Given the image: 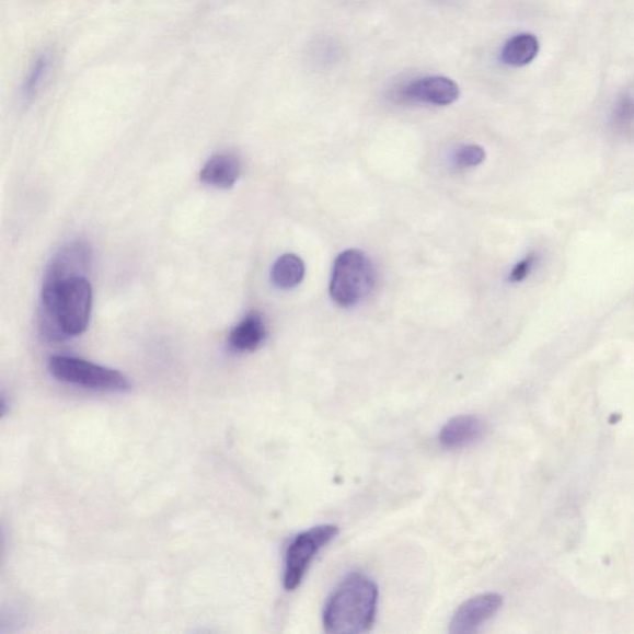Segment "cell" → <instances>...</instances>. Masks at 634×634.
I'll use <instances>...</instances> for the list:
<instances>
[{
	"label": "cell",
	"mask_w": 634,
	"mask_h": 634,
	"mask_svg": "<svg viewBox=\"0 0 634 634\" xmlns=\"http://www.w3.org/2000/svg\"><path fill=\"white\" fill-rule=\"evenodd\" d=\"M92 310V287L84 276L45 278L42 290L41 333L51 343L80 336Z\"/></svg>",
	"instance_id": "cell-1"
},
{
	"label": "cell",
	"mask_w": 634,
	"mask_h": 634,
	"mask_svg": "<svg viewBox=\"0 0 634 634\" xmlns=\"http://www.w3.org/2000/svg\"><path fill=\"white\" fill-rule=\"evenodd\" d=\"M377 606V585L361 574L348 576L325 606V631L335 634L367 632L373 626Z\"/></svg>",
	"instance_id": "cell-2"
},
{
	"label": "cell",
	"mask_w": 634,
	"mask_h": 634,
	"mask_svg": "<svg viewBox=\"0 0 634 634\" xmlns=\"http://www.w3.org/2000/svg\"><path fill=\"white\" fill-rule=\"evenodd\" d=\"M373 283L374 270L367 255L357 250L345 251L335 261L330 295L337 306L354 307L369 295Z\"/></svg>",
	"instance_id": "cell-3"
},
{
	"label": "cell",
	"mask_w": 634,
	"mask_h": 634,
	"mask_svg": "<svg viewBox=\"0 0 634 634\" xmlns=\"http://www.w3.org/2000/svg\"><path fill=\"white\" fill-rule=\"evenodd\" d=\"M50 371L58 380L89 388V390L122 393L130 390L128 378L107 367L83 361L69 356H54L50 359Z\"/></svg>",
	"instance_id": "cell-4"
},
{
	"label": "cell",
	"mask_w": 634,
	"mask_h": 634,
	"mask_svg": "<svg viewBox=\"0 0 634 634\" xmlns=\"http://www.w3.org/2000/svg\"><path fill=\"white\" fill-rule=\"evenodd\" d=\"M337 534L338 528L331 525L311 528L299 534L288 547L284 588L289 591L298 589L318 553Z\"/></svg>",
	"instance_id": "cell-5"
},
{
	"label": "cell",
	"mask_w": 634,
	"mask_h": 634,
	"mask_svg": "<svg viewBox=\"0 0 634 634\" xmlns=\"http://www.w3.org/2000/svg\"><path fill=\"white\" fill-rule=\"evenodd\" d=\"M459 84L445 76H425L406 82L396 90V99L403 102L433 104L445 107L460 99Z\"/></svg>",
	"instance_id": "cell-6"
},
{
	"label": "cell",
	"mask_w": 634,
	"mask_h": 634,
	"mask_svg": "<svg viewBox=\"0 0 634 634\" xmlns=\"http://www.w3.org/2000/svg\"><path fill=\"white\" fill-rule=\"evenodd\" d=\"M502 598L497 593L475 596L462 603L450 622V632L453 634L475 633L494 618L502 606Z\"/></svg>",
	"instance_id": "cell-7"
},
{
	"label": "cell",
	"mask_w": 634,
	"mask_h": 634,
	"mask_svg": "<svg viewBox=\"0 0 634 634\" xmlns=\"http://www.w3.org/2000/svg\"><path fill=\"white\" fill-rule=\"evenodd\" d=\"M240 159L231 153L214 155L201 170V182L217 188H231L240 178Z\"/></svg>",
	"instance_id": "cell-8"
},
{
	"label": "cell",
	"mask_w": 634,
	"mask_h": 634,
	"mask_svg": "<svg viewBox=\"0 0 634 634\" xmlns=\"http://www.w3.org/2000/svg\"><path fill=\"white\" fill-rule=\"evenodd\" d=\"M482 434V423L476 416L460 415L441 429L439 441L445 449H460L475 442Z\"/></svg>",
	"instance_id": "cell-9"
},
{
	"label": "cell",
	"mask_w": 634,
	"mask_h": 634,
	"mask_svg": "<svg viewBox=\"0 0 634 634\" xmlns=\"http://www.w3.org/2000/svg\"><path fill=\"white\" fill-rule=\"evenodd\" d=\"M267 336L268 330L263 318L257 312H251L231 331L229 343L235 351L253 353Z\"/></svg>",
	"instance_id": "cell-10"
},
{
	"label": "cell",
	"mask_w": 634,
	"mask_h": 634,
	"mask_svg": "<svg viewBox=\"0 0 634 634\" xmlns=\"http://www.w3.org/2000/svg\"><path fill=\"white\" fill-rule=\"evenodd\" d=\"M541 45L532 34H519L505 44L500 51V61L510 68H523L535 60Z\"/></svg>",
	"instance_id": "cell-11"
},
{
	"label": "cell",
	"mask_w": 634,
	"mask_h": 634,
	"mask_svg": "<svg viewBox=\"0 0 634 634\" xmlns=\"http://www.w3.org/2000/svg\"><path fill=\"white\" fill-rule=\"evenodd\" d=\"M304 277L306 264L296 254L281 255L272 268V281L283 290L298 287Z\"/></svg>",
	"instance_id": "cell-12"
},
{
	"label": "cell",
	"mask_w": 634,
	"mask_h": 634,
	"mask_svg": "<svg viewBox=\"0 0 634 634\" xmlns=\"http://www.w3.org/2000/svg\"><path fill=\"white\" fill-rule=\"evenodd\" d=\"M54 66L51 53H43L37 56L32 69L27 72L22 87V100L26 103L33 102L44 88Z\"/></svg>",
	"instance_id": "cell-13"
},
{
	"label": "cell",
	"mask_w": 634,
	"mask_h": 634,
	"mask_svg": "<svg viewBox=\"0 0 634 634\" xmlns=\"http://www.w3.org/2000/svg\"><path fill=\"white\" fill-rule=\"evenodd\" d=\"M611 126L619 134L627 135L634 130V96L621 97L611 113Z\"/></svg>",
	"instance_id": "cell-14"
},
{
	"label": "cell",
	"mask_w": 634,
	"mask_h": 634,
	"mask_svg": "<svg viewBox=\"0 0 634 634\" xmlns=\"http://www.w3.org/2000/svg\"><path fill=\"white\" fill-rule=\"evenodd\" d=\"M486 151L480 146H465L460 148L456 157H453V162L460 168H471L477 166L485 162Z\"/></svg>",
	"instance_id": "cell-15"
},
{
	"label": "cell",
	"mask_w": 634,
	"mask_h": 634,
	"mask_svg": "<svg viewBox=\"0 0 634 634\" xmlns=\"http://www.w3.org/2000/svg\"><path fill=\"white\" fill-rule=\"evenodd\" d=\"M539 262V255L537 253H529L523 260H520L512 270L509 273L510 283H522L529 276H531L537 264Z\"/></svg>",
	"instance_id": "cell-16"
}]
</instances>
